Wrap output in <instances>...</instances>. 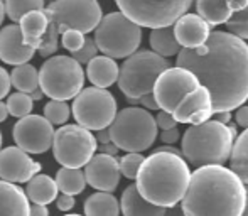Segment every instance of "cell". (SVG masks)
Returning <instances> with one entry per match:
<instances>
[{"label":"cell","instance_id":"6da1fadb","mask_svg":"<svg viewBox=\"0 0 248 216\" xmlns=\"http://www.w3.org/2000/svg\"><path fill=\"white\" fill-rule=\"evenodd\" d=\"M177 66L187 68L208 86L213 110L232 111L248 100V44L233 32H211L202 46L183 47Z\"/></svg>","mask_w":248,"mask_h":216},{"label":"cell","instance_id":"7a4b0ae2","mask_svg":"<svg viewBox=\"0 0 248 216\" xmlns=\"http://www.w3.org/2000/svg\"><path fill=\"white\" fill-rule=\"evenodd\" d=\"M245 203L247 187L238 174L221 164H209L191 174L181 206L186 216H242Z\"/></svg>","mask_w":248,"mask_h":216},{"label":"cell","instance_id":"3957f363","mask_svg":"<svg viewBox=\"0 0 248 216\" xmlns=\"http://www.w3.org/2000/svg\"><path fill=\"white\" fill-rule=\"evenodd\" d=\"M135 181L145 200L157 206L170 208L183 201L191 183V170L181 154L157 149L142 162Z\"/></svg>","mask_w":248,"mask_h":216},{"label":"cell","instance_id":"277c9868","mask_svg":"<svg viewBox=\"0 0 248 216\" xmlns=\"http://www.w3.org/2000/svg\"><path fill=\"white\" fill-rule=\"evenodd\" d=\"M44 12L47 15V34L39 47V54L44 58L58 51V41L64 31L76 29L88 34L103 19L98 0H52Z\"/></svg>","mask_w":248,"mask_h":216},{"label":"cell","instance_id":"5b68a950","mask_svg":"<svg viewBox=\"0 0 248 216\" xmlns=\"http://www.w3.org/2000/svg\"><path fill=\"white\" fill-rule=\"evenodd\" d=\"M236 135L228 123L208 120L204 123L191 125L183 135V157L196 166L225 164L232 157L233 140Z\"/></svg>","mask_w":248,"mask_h":216},{"label":"cell","instance_id":"8992f818","mask_svg":"<svg viewBox=\"0 0 248 216\" xmlns=\"http://www.w3.org/2000/svg\"><path fill=\"white\" fill-rule=\"evenodd\" d=\"M167 68H170V62L155 51H135L120 66L118 88L128 100H140L154 92L157 78Z\"/></svg>","mask_w":248,"mask_h":216},{"label":"cell","instance_id":"52a82bcc","mask_svg":"<svg viewBox=\"0 0 248 216\" xmlns=\"http://www.w3.org/2000/svg\"><path fill=\"white\" fill-rule=\"evenodd\" d=\"M157 120L149 110L127 107L120 110L108 127L111 142L125 152H144L157 139Z\"/></svg>","mask_w":248,"mask_h":216},{"label":"cell","instance_id":"ba28073f","mask_svg":"<svg viewBox=\"0 0 248 216\" xmlns=\"http://www.w3.org/2000/svg\"><path fill=\"white\" fill-rule=\"evenodd\" d=\"M95 43L105 56L125 59L140 46L142 29L124 12H110L95 29Z\"/></svg>","mask_w":248,"mask_h":216},{"label":"cell","instance_id":"9c48e42d","mask_svg":"<svg viewBox=\"0 0 248 216\" xmlns=\"http://www.w3.org/2000/svg\"><path fill=\"white\" fill-rule=\"evenodd\" d=\"M85 71L73 56H52L39 69V86L52 100H71L83 90Z\"/></svg>","mask_w":248,"mask_h":216},{"label":"cell","instance_id":"30bf717a","mask_svg":"<svg viewBox=\"0 0 248 216\" xmlns=\"http://www.w3.org/2000/svg\"><path fill=\"white\" fill-rule=\"evenodd\" d=\"M128 19L137 22L140 27H159L174 26L179 17L187 14L193 0H115Z\"/></svg>","mask_w":248,"mask_h":216},{"label":"cell","instance_id":"8fae6325","mask_svg":"<svg viewBox=\"0 0 248 216\" xmlns=\"http://www.w3.org/2000/svg\"><path fill=\"white\" fill-rule=\"evenodd\" d=\"M73 117L88 130L108 128L117 117V100L107 88H83L73 98Z\"/></svg>","mask_w":248,"mask_h":216},{"label":"cell","instance_id":"7c38bea8","mask_svg":"<svg viewBox=\"0 0 248 216\" xmlns=\"http://www.w3.org/2000/svg\"><path fill=\"white\" fill-rule=\"evenodd\" d=\"M96 137L83 125H61L54 134V159L64 167L81 169L96 152Z\"/></svg>","mask_w":248,"mask_h":216},{"label":"cell","instance_id":"4fadbf2b","mask_svg":"<svg viewBox=\"0 0 248 216\" xmlns=\"http://www.w3.org/2000/svg\"><path fill=\"white\" fill-rule=\"evenodd\" d=\"M199 85L201 81L191 69L183 68V66H176V68L170 66L157 78L154 95H155L160 110L174 113L184 96L194 92Z\"/></svg>","mask_w":248,"mask_h":216},{"label":"cell","instance_id":"5bb4252c","mask_svg":"<svg viewBox=\"0 0 248 216\" xmlns=\"http://www.w3.org/2000/svg\"><path fill=\"white\" fill-rule=\"evenodd\" d=\"M54 128L46 117L27 115L14 125V140L29 154H44L54 142Z\"/></svg>","mask_w":248,"mask_h":216},{"label":"cell","instance_id":"9a60e30c","mask_svg":"<svg viewBox=\"0 0 248 216\" xmlns=\"http://www.w3.org/2000/svg\"><path fill=\"white\" fill-rule=\"evenodd\" d=\"M41 170V164L29 157L24 149L7 147L0 151V179L9 183H29Z\"/></svg>","mask_w":248,"mask_h":216},{"label":"cell","instance_id":"2e32d148","mask_svg":"<svg viewBox=\"0 0 248 216\" xmlns=\"http://www.w3.org/2000/svg\"><path fill=\"white\" fill-rule=\"evenodd\" d=\"M85 176L86 183L93 189L111 193L120 184V161H117L115 155L100 152V154L93 155L92 161L85 166Z\"/></svg>","mask_w":248,"mask_h":216},{"label":"cell","instance_id":"e0dca14e","mask_svg":"<svg viewBox=\"0 0 248 216\" xmlns=\"http://www.w3.org/2000/svg\"><path fill=\"white\" fill-rule=\"evenodd\" d=\"M213 115H215V110H213L211 93L204 85H199L194 92L187 93L174 110V117L179 123L199 125L208 122Z\"/></svg>","mask_w":248,"mask_h":216},{"label":"cell","instance_id":"ac0fdd59","mask_svg":"<svg viewBox=\"0 0 248 216\" xmlns=\"http://www.w3.org/2000/svg\"><path fill=\"white\" fill-rule=\"evenodd\" d=\"M37 49L27 46L20 26L9 24L0 29V59L7 64H24L32 59Z\"/></svg>","mask_w":248,"mask_h":216},{"label":"cell","instance_id":"d6986e66","mask_svg":"<svg viewBox=\"0 0 248 216\" xmlns=\"http://www.w3.org/2000/svg\"><path fill=\"white\" fill-rule=\"evenodd\" d=\"M209 24L199 14H184L174 22V32L179 41L181 47L194 49L209 39L211 29Z\"/></svg>","mask_w":248,"mask_h":216},{"label":"cell","instance_id":"ffe728a7","mask_svg":"<svg viewBox=\"0 0 248 216\" xmlns=\"http://www.w3.org/2000/svg\"><path fill=\"white\" fill-rule=\"evenodd\" d=\"M29 196L16 183L0 181V216H31Z\"/></svg>","mask_w":248,"mask_h":216},{"label":"cell","instance_id":"44dd1931","mask_svg":"<svg viewBox=\"0 0 248 216\" xmlns=\"http://www.w3.org/2000/svg\"><path fill=\"white\" fill-rule=\"evenodd\" d=\"M120 208L124 216H164L167 210L145 200L139 191L137 184H130L125 187L120 200Z\"/></svg>","mask_w":248,"mask_h":216},{"label":"cell","instance_id":"7402d4cb","mask_svg":"<svg viewBox=\"0 0 248 216\" xmlns=\"http://www.w3.org/2000/svg\"><path fill=\"white\" fill-rule=\"evenodd\" d=\"M118 75H120V68L110 56H96L86 64V76L93 85L100 88H108L117 83Z\"/></svg>","mask_w":248,"mask_h":216},{"label":"cell","instance_id":"603a6c76","mask_svg":"<svg viewBox=\"0 0 248 216\" xmlns=\"http://www.w3.org/2000/svg\"><path fill=\"white\" fill-rule=\"evenodd\" d=\"M24 41L27 46L39 51L44 37L47 34V15L43 10H31L19 20Z\"/></svg>","mask_w":248,"mask_h":216},{"label":"cell","instance_id":"cb8c5ba5","mask_svg":"<svg viewBox=\"0 0 248 216\" xmlns=\"http://www.w3.org/2000/svg\"><path fill=\"white\" fill-rule=\"evenodd\" d=\"M58 183L56 179H51L46 174L37 172L32 179L27 183V196L32 203L37 204H49L54 200H58Z\"/></svg>","mask_w":248,"mask_h":216},{"label":"cell","instance_id":"d4e9b609","mask_svg":"<svg viewBox=\"0 0 248 216\" xmlns=\"http://www.w3.org/2000/svg\"><path fill=\"white\" fill-rule=\"evenodd\" d=\"M150 47L155 51L157 54L169 58V56H177L179 51L183 49L174 32V26L159 27V29H152L150 32Z\"/></svg>","mask_w":248,"mask_h":216},{"label":"cell","instance_id":"484cf974","mask_svg":"<svg viewBox=\"0 0 248 216\" xmlns=\"http://www.w3.org/2000/svg\"><path fill=\"white\" fill-rule=\"evenodd\" d=\"M120 210L118 200L108 191H98L85 201L86 216H118Z\"/></svg>","mask_w":248,"mask_h":216},{"label":"cell","instance_id":"4316f807","mask_svg":"<svg viewBox=\"0 0 248 216\" xmlns=\"http://www.w3.org/2000/svg\"><path fill=\"white\" fill-rule=\"evenodd\" d=\"M196 10L209 26L226 24L233 14L228 0H196Z\"/></svg>","mask_w":248,"mask_h":216},{"label":"cell","instance_id":"83f0119b","mask_svg":"<svg viewBox=\"0 0 248 216\" xmlns=\"http://www.w3.org/2000/svg\"><path fill=\"white\" fill-rule=\"evenodd\" d=\"M56 183H58V187L61 193L66 194H76L83 193L85 191L86 183V176L81 169H76V167H64L58 170L56 174Z\"/></svg>","mask_w":248,"mask_h":216},{"label":"cell","instance_id":"f1b7e54d","mask_svg":"<svg viewBox=\"0 0 248 216\" xmlns=\"http://www.w3.org/2000/svg\"><path fill=\"white\" fill-rule=\"evenodd\" d=\"M230 169H233L240 176V179L248 184V128L236 137L233 144L232 157H230Z\"/></svg>","mask_w":248,"mask_h":216},{"label":"cell","instance_id":"f546056e","mask_svg":"<svg viewBox=\"0 0 248 216\" xmlns=\"http://www.w3.org/2000/svg\"><path fill=\"white\" fill-rule=\"evenodd\" d=\"M12 78V86H16L22 93H32L34 90L39 88V73L29 62L17 64L10 73Z\"/></svg>","mask_w":248,"mask_h":216},{"label":"cell","instance_id":"4dcf8cb0","mask_svg":"<svg viewBox=\"0 0 248 216\" xmlns=\"http://www.w3.org/2000/svg\"><path fill=\"white\" fill-rule=\"evenodd\" d=\"M3 5H5V15L12 22H19L31 10L46 9L44 0H3Z\"/></svg>","mask_w":248,"mask_h":216},{"label":"cell","instance_id":"1f68e13d","mask_svg":"<svg viewBox=\"0 0 248 216\" xmlns=\"http://www.w3.org/2000/svg\"><path fill=\"white\" fill-rule=\"evenodd\" d=\"M32 102L34 100L31 98L29 93H14L7 98V108H9V113L12 117H17V118H22V117H27L31 115L32 111Z\"/></svg>","mask_w":248,"mask_h":216},{"label":"cell","instance_id":"d6a6232c","mask_svg":"<svg viewBox=\"0 0 248 216\" xmlns=\"http://www.w3.org/2000/svg\"><path fill=\"white\" fill-rule=\"evenodd\" d=\"M71 108L66 105V102L62 100H49L44 107V117L51 122L52 125H64L69 118V113H71Z\"/></svg>","mask_w":248,"mask_h":216},{"label":"cell","instance_id":"836d02e7","mask_svg":"<svg viewBox=\"0 0 248 216\" xmlns=\"http://www.w3.org/2000/svg\"><path fill=\"white\" fill-rule=\"evenodd\" d=\"M144 161H145V157L140 152H127V155H124V157L120 159L122 176H125L127 179H135Z\"/></svg>","mask_w":248,"mask_h":216},{"label":"cell","instance_id":"e575fe53","mask_svg":"<svg viewBox=\"0 0 248 216\" xmlns=\"http://www.w3.org/2000/svg\"><path fill=\"white\" fill-rule=\"evenodd\" d=\"M226 27L235 36L242 37V39H248V5L243 10L233 12L228 22H226Z\"/></svg>","mask_w":248,"mask_h":216},{"label":"cell","instance_id":"d590c367","mask_svg":"<svg viewBox=\"0 0 248 216\" xmlns=\"http://www.w3.org/2000/svg\"><path fill=\"white\" fill-rule=\"evenodd\" d=\"M85 41H86V37L81 31L68 29L61 34V46L64 47V49H68L69 53H76L78 49H81Z\"/></svg>","mask_w":248,"mask_h":216},{"label":"cell","instance_id":"8d00e7d4","mask_svg":"<svg viewBox=\"0 0 248 216\" xmlns=\"http://www.w3.org/2000/svg\"><path fill=\"white\" fill-rule=\"evenodd\" d=\"M98 51L100 49H98V46H96L95 39H86L81 49H78L76 53H71V56L78 62H81V64H88L93 58L98 56Z\"/></svg>","mask_w":248,"mask_h":216},{"label":"cell","instance_id":"74e56055","mask_svg":"<svg viewBox=\"0 0 248 216\" xmlns=\"http://www.w3.org/2000/svg\"><path fill=\"white\" fill-rule=\"evenodd\" d=\"M157 120V125H159V128H162V130H167V128H174L179 122L176 120V117H174V113H170V111H166V110H160L159 113H157L155 117Z\"/></svg>","mask_w":248,"mask_h":216},{"label":"cell","instance_id":"f35d334b","mask_svg":"<svg viewBox=\"0 0 248 216\" xmlns=\"http://www.w3.org/2000/svg\"><path fill=\"white\" fill-rule=\"evenodd\" d=\"M10 86H12V78H10V75L7 73L5 68L0 66V100L9 95Z\"/></svg>","mask_w":248,"mask_h":216},{"label":"cell","instance_id":"ab89813d","mask_svg":"<svg viewBox=\"0 0 248 216\" xmlns=\"http://www.w3.org/2000/svg\"><path fill=\"white\" fill-rule=\"evenodd\" d=\"M56 201H58L56 204H58V208H59L61 211H69L73 206H75V198H73V194L62 193L61 196H59Z\"/></svg>","mask_w":248,"mask_h":216},{"label":"cell","instance_id":"60d3db41","mask_svg":"<svg viewBox=\"0 0 248 216\" xmlns=\"http://www.w3.org/2000/svg\"><path fill=\"white\" fill-rule=\"evenodd\" d=\"M139 103H140L144 108H147V110H159L160 108L159 103H157V98H155V95H154V92L142 96V98L139 100Z\"/></svg>","mask_w":248,"mask_h":216},{"label":"cell","instance_id":"b9f144b4","mask_svg":"<svg viewBox=\"0 0 248 216\" xmlns=\"http://www.w3.org/2000/svg\"><path fill=\"white\" fill-rule=\"evenodd\" d=\"M160 140H162L164 144H174V142L179 140V130H177L176 127L162 130V134H160Z\"/></svg>","mask_w":248,"mask_h":216},{"label":"cell","instance_id":"7bdbcfd3","mask_svg":"<svg viewBox=\"0 0 248 216\" xmlns=\"http://www.w3.org/2000/svg\"><path fill=\"white\" fill-rule=\"evenodd\" d=\"M235 120L236 123L240 125L242 128H248V107H240L236 110V115H235Z\"/></svg>","mask_w":248,"mask_h":216},{"label":"cell","instance_id":"ee69618b","mask_svg":"<svg viewBox=\"0 0 248 216\" xmlns=\"http://www.w3.org/2000/svg\"><path fill=\"white\" fill-rule=\"evenodd\" d=\"M31 216H49V213H47L46 204H37V203H34L32 206H31Z\"/></svg>","mask_w":248,"mask_h":216},{"label":"cell","instance_id":"f6af8a7d","mask_svg":"<svg viewBox=\"0 0 248 216\" xmlns=\"http://www.w3.org/2000/svg\"><path fill=\"white\" fill-rule=\"evenodd\" d=\"M96 140L100 142V144H108V142H111V135H110V130L108 128H101V130H96Z\"/></svg>","mask_w":248,"mask_h":216},{"label":"cell","instance_id":"bcb514c9","mask_svg":"<svg viewBox=\"0 0 248 216\" xmlns=\"http://www.w3.org/2000/svg\"><path fill=\"white\" fill-rule=\"evenodd\" d=\"M100 151L103 152V154H110V155H117L118 154V145H115L113 142H108V144H101Z\"/></svg>","mask_w":248,"mask_h":216},{"label":"cell","instance_id":"7dc6e473","mask_svg":"<svg viewBox=\"0 0 248 216\" xmlns=\"http://www.w3.org/2000/svg\"><path fill=\"white\" fill-rule=\"evenodd\" d=\"M228 3L233 12H238V10H243L248 5V0H228Z\"/></svg>","mask_w":248,"mask_h":216},{"label":"cell","instance_id":"c3c4849f","mask_svg":"<svg viewBox=\"0 0 248 216\" xmlns=\"http://www.w3.org/2000/svg\"><path fill=\"white\" fill-rule=\"evenodd\" d=\"M164 216H186V213H184V210H183V206H170V208H167L166 210V215Z\"/></svg>","mask_w":248,"mask_h":216},{"label":"cell","instance_id":"681fc988","mask_svg":"<svg viewBox=\"0 0 248 216\" xmlns=\"http://www.w3.org/2000/svg\"><path fill=\"white\" fill-rule=\"evenodd\" d=\"M216 115V120H219L221 123H228L230 118H232V111H218Z\"/></svg>","mask_w":248,"mask_h":216},{"label":"cell","instance_id":"f907efd6","mask_svg":"<svg viewBox=\"0 0 248 216\" xmlns=\"http://www.w3.org/2000/svg\"><path fill=\"white\" fill-rule=\"evenodd\" d=\"M29 95H31V98H32L34 102H39V100L44 96V92H43V88H41V86H39V88H37V90H34L32 93H29Z\"/></svg>","mask_w":248,"mask_h":216},{"label":"cell","instance_id":"816d5d0a","mask_svg":"<svg viewBox=\"0 0 248 216\" xmlns=\"http://www.w3.org/2000/svg\"><path fill=\"white\" fill-rule=\"evenodd\" d=\"M9 115V108H7V103L0 102V122H3Z\"/></svg>","mask_w":248,"mask_h":216},{"label":"cell","instance_id":"f5cc1de1","mask_svg":"<svg viewBox=\"0 0 248 216\" xmlns=\"http://www.w3.org/2000/svg\"><path fill=\"white\" fill-rule=\"evenodd\" d=\"M3 15H5V5H3V0H0V26L3 22Z\"/></svg>","mask_w":248,"mask_h":216},{"label":"cell","instance_id":"db71d44e","mask_svg":"<svg viewBox=\"0 0 248 216\" xmlns=\"http://www.w3.org/2000/svg\"><path fill=\"white\" fill-rule=\"evenodd\" d=\"M242 216H248V184H247V203H245V210H243Z\"/></svg>","mask_w":248,"mask_h":216},{"label":"cell","instance_id":"11a10c76","mask_svg":"<svg viewBox=\"0 0 248 216\" xmlns=\"http://www.w3.org/2000/svg\"><path fill=\"white\" fill-rule=\"evenodd\" d=\"M0 147H2V132H0Z\"/></svg>","mask_w":248,"mask_h":216},{"label":"cell","instance_id":"9f6ffc18","mask_svg":"<svg viewBox=\"0 0 248 216\" xmlns=\"http://www.w3.org/2000/svg\"><path fill=\"white\" fill-rule=\"evenodd\" d=\"M66 216H79V215H66ZM86 216V215H85Z\"/></svg>","mask_w":248,"mask_h":216}]
</instances>
